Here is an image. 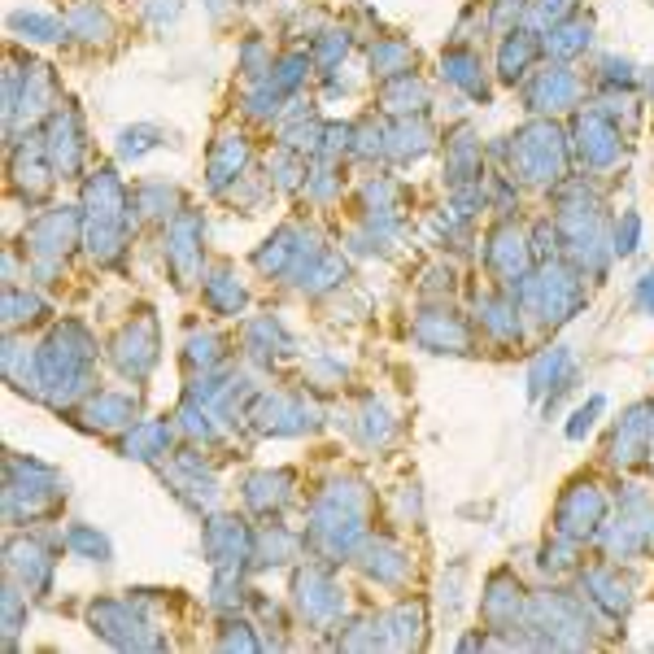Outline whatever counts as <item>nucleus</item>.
I'll return each mask as SVG.
<instances>
[{"label": "nucleus", "mask_w": 654, "mask_h": 654, "mask_svg": "<svg viewBox=\"0 0 654 654\" xmlns=\"http://www.w3.org/2000/svg\"><path fill=\"white\" fill-rule=\"evenodd\" d=\"M157 145H162V126L135 123V126H123V131H118V157H123V162H140V157L153 153Z\"/></svg>", "instance_id": "obj_8"}, {"label": "nucleus", "mask_w": 654, "mask_h": 654, "mask_svg": "<svg viewBox=\"0 0 654 654\" xmlns=\"http://www.w3.org/2000/svg\"><path fill=\"white\" fill-rule=\"evenodd\" d=\"M179 14H183V5H179V0H149V18H153V26H157V31L175 26Z\"/></svg>", "instance_id": "obj_11"}, {"label": "nucleus", "mask_w": 654, "mask_h": 654, "mask_svg": "<svg viewBox=\"0 0 654 654\" xmlns=\"http://www.w3.org/2000/svg\"><path fill=\"white\" fill-rule=\"evenodd\" d=\"M9 31H23L18 40H35V44H52L66 35V23H57L52 14H9Z\"/></svg>", "instance_id": "obj_7"}, {"label": "nucleus", "mask_w": 654, "mask_h": 654, "mask_svg": "<svg viewBox=\"0 0 654 654\" xmlns=\"http://www.w3.org/2000/svg\"><path fill=\"white\" fill-rule=\"evenodd\" d=\"M114 31L109 23V14H105L97 0H83L79 9H70V18H66V35H75V40H88V44H97Z\"/></svg>", "instance_id": "obj_5"}, {"label": "nucleus", "mask_w": 654, "mask_h": 654, "mask_svg": "<svg viewBox=\"0 0 654 654\" xmlns=\"http://www.w3.org/2000/svg\"><path fill=\"white\" fill-rule=\"evenodd\" d=\"M205 9H210L214 18H223L227 9H236V0H205Z\"/></svg>", "instance_id": "obj_12"}, {"label": "nucleus", "mask_w": 654, "mask_h": 654, "mask_svg": "<svg viewBox=\"0 0 654 654\" xmlns=\"http://www.w3.org/2000/svg\"><path fill=\"white\" fill-rule=\"evenodd\" d=\"M197 236H201V223L197 214H175L171 219V245H166V262L175 271V284H192V276L201 271V249H197Z\"/></svg>", "instance_id": "obj_3"}, {"label": "nucleus", "mask_w": 654, "mask_h": 654, "mask_svg": "<svg viewBox=\"0 0 654 654\" xmlns=\"http://www.w3.org/2000/svg\"><path fill=\"white\" fill-rule=\"evenodd\" d=\"M44 310V297L40 293H26L18 284H5V323L18 327L23 319H35Z\"/></svg>", "instance_id": "obj_9"}, {"label": "nucleus", "mask_w": 654, "mask_h": 654, "mask_svg": "<svg viewBox=\"0 0 654 654\" xmlns=\"http://www.w3.org/2000/svg\"><path fill=\"white\" fill-rule=\"evenodd\" d=\"M44 149H49L52 171H57L61 179H70L79 171V157H83V123H79L75 105H61V109L52 114Z\"/></svg>", "instance_id": "obj_2"}, {"label": "nucleus", "mask_w": 654, "mask_h": 654, "mask_svg": "<svg viewBox=\"0 0 654 654\" xmlns=\"http://www.w3.org/2000/svg\"><path fill=\"white\" fill-rule=\"evenodd\" d=\"M641 305H654V276L641 279Z\"/></svg>", "instance_id": "obj_13"}, {"label": "nucleus", "mask_w": 654, "mask_h": 654, "mask_svg": "<svg viewBox=\"0 0 654 654\" xmlns=\"http://www.w3.org/2000/svg\"><path fill=\"white\" fill-rule=\"evenodd\" d=\"M245 162H249V145H245V135L240 131H223L219 140H214V149H210V171H205V183H210V192L219 197L227 192V183H236L240 171H245Z\"/></svg>", "instance_id": "obj_4"}, {"label": "nucleus", "mask_w": 654, "mask_h": 654, "mask_svg": "<svg viewBox=\"0 0 654 654\" xmlns=\"http://www.w3.org/2000/svg\"><path fill=\"white\" fill-rule=\"evenodd\" d=\"M79 236V219L61 205V210H44L40 219H31V227L23 231V240L31 245V257L40 271H57L61 266V253L75 245Z\"/></svg>", "instance_id": "obj_1"}, {"label": "nucleus", "mask_w": 654, "mask_h": 654, "mask_svg": "<svg viewBox=\"0 0 654 654\" xmlns=\"http://www.w3.org/2000/svg\"><path fill=\"white\" fill-rule=\"evenodd\" d=\"M205 305H210L214 314H236V310L245 305V288L236 284V276H231L227 266H219L214 276L205 279Z\"/></svg>", "instance_id": "obj_6"}, {"label": "nucleus", "mask_w": 654, "mask_h": 654, "mask_svg": "<svg viewBox=\"0 0 654 654\" xmlns=\"http://www.w3.org/2000/svg\"><path fill=\"white\" fill-rule=\"evenodd\" d=\"M66 546H70V550H83V554H92L97 563H109V541H105L101 532L83 528V524H75V528L66 532Z\"/></svg>", "instance_id": "obj_10"}]
</instances>
